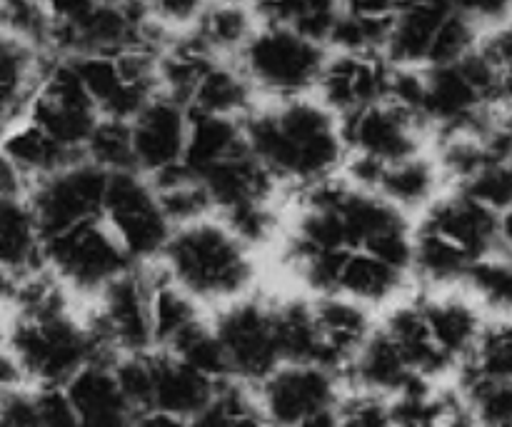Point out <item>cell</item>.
Instances as JSON below:
<instances>
[{
    "label": "cell",
    "instance_id": "obj_14",
    "mask_svg": "<svg viewBox=\"0 0 512 427\" xmlns=\"http://www.w3.org/2000/svg\"><path fill=\"white\" fill-rule=\"evenodd\" d=\"M415 223L448 238L450 243L463 248L473 260L488 258L490 250L500 240L498 210L470 198L460 188L455 193H440L415 218Z\"/></svg>",
    "mask_w": 512,
    "mask_h": 427
},
{
    "label": "cell",
    "instance_id": "obj_10",
    "mask_svg": "<svg viewBox=\"0 0 512 427\" xmlns=\"http://www.w3.org/2000/svg\"><path fill=\"white\" fill-rule=\"evenodd\" d=\"M25 115L35 125H40L50 138L75 153H83L90 133L103 118L70 60L58 58V55H48L45 60L43 78L30 98Z\"/></svg>",
    "mask_w": 512,
    "mask_h": 427
},
{
    "label": "cell",
    "instance_id": "obj_21",
    "mask_svg": "<svg viewBox=\"0 0 512 427\" xmlns=\"http://www.w3.org/2000/svg\"><path fill=\"white\" fill-rule=\"evenodd\" d=\"M453 10L450 0H413L390 15L383 58L390 65L423 68L428 63L435 33Z\"/></svg>",
    "mask_w": 512,
    "mask_h": 427
},
{
    "label": "cell",
    "instance_id": "obj_39",
    "mask_svg": "<svg viewBox=\"0 0 512 427\" xmlns=\"http://www.w3.org/2000/svg\"><path fill=\"white\" fill-rule=\"evenodd\" d=\"M478 48L498 65L500 73H512V25H503V28L485 35V40L478 43Z\"/></svg>",
    "mask_w": 512,
    "mask_h": 427
},
{
    "label": "cell",
    "instance_id": "obj_5",
    "mask_svg": "<svg viewBox=\"0 0 512 427\" xmlns=\"http://www.w3.org/2000/svg\"><path fill=\"white\" fill-rule=\"evenodd\" d=\"M133 265L103 215L43 240V268L50 270L80 305L103 293Z\"/></svg>",
    "mask_w": 512,
    "mask_h": 427
},
{
    "label": "cell",
    "instance_id": "obj_26",
    "mask_svg": "<svg viewBox=\"0 0 512 427\" xmlns=\"http://www.w3.org/2000/svg\"><path fill=\"white\" fill-rule=\"evenodd\" d=\"M258 100V93L235 60H213L195 85L190 110L243 120Z\"/></svg>",
    "mask_w": 512,
    "mask_h": 427
},
{
    "label": "cell",
    "instance_id": "obj_35",
    "mask_svg": "<svg viewBox=\"0 0 512 427\" xmlns=\"http://www.w3.org/2000/svg\"><path fill=\"white\" fill-rule=\"evenodd\" d=\"M470 198L493 210L512 208V163H488L460 185Z\"/></svg>",
    "mask_w": 512,
    "mask_h": 427
},
{
    "label": "cell",
    "instance_id": "obj_12",
    "mask_svg": "<svg viewBox=\"0 0 512 427\" xmlns=\"http://www.w3.org/2000/svg\"><path fill=\"white\" fill-rule=\"evenodd\" d=\"M130 125V145H133L135 170L153 175L170 165L183 163L188 148L190 108L155 93L133 118Z\"/></svg>",
    "mask_w": 512,
    "mask_h": 427
},
{
    "label": "cell",
    "instance_id": "obj_33",
    "mask_svg": "<svg viewBox=\"0 0 512 427\" xmlns=\"http://www.w3.org/2000/svg\"><path fill=\"white\" fill-rule=\"evenodd\" d=\"M478 43H480L478 25H475L473 20L465 18V15L450 10L448 18L443 20V25H440L438 33H435L433 45H430L428 63L425 65L455 63V60L463 58L465 53H470Z\"/></svg>",
    "mask_w": 512,
    "mask_h": 427
},
{
    "label": "cell",
    "instance_id": "obj_11",
    "mask_svg": "<svg viewBox=\"0 0 512 427\" xmlns=\"http://www.w3.org/2000/svg\"><path fill=\"white\" fill-rule=\"evenodd\" d=\"M350 153H363L380 163L410 158L425 150L428 125L393 100H378L340 120Z\"/></svg>",
    "mask_w": 512,
    "mask_h": 427
},
{
    "label": "cell",
    "instance_id": "obj_17",
    "mask_svg": "<svg viewBox=\"0 0 512 427\" xmlns=\"http://www.w3.org/2000/svg\"><path fill=\"white\" fill-rule=\"evenodd\" d=\"M78 425L125 427L133 425V410L125 403L115 380L113 363L90 360L63 385Z\"/></svg>",
    "mask_w": 512,
    "mask_h": 427
},
{
    "label": "cell",
    "instance_id": "obj_9",
    "mask_svg": "<svg viewBox=\"0 0 512 427\" xmlns=\"http://www.w3.org/2000/svg\"><path fill=\"white\" fill-rule=\"evenodd\" d=\"M105 180L108 170L80 155L55 173L30 183L28 203L33 208L40 238L45 240L85 220L100 218Z\"/></svg>",
    "mask_w": 512,
    "mask_h": 427
},
{
    "label": "cell",
    "instance_id": "obj_27",
    "mask_svg": "<svg viewBox=\"0 0 512 427\" xmlns=\"http://www.w3.org/2000/svg\"><path fill=\"white\" fill-rule=\"evenodd\" d=\"M473 263L475 260L463 248L415 223L410 278L425 290H445L465 283V275Z\"/></svg>",
    "mask_w": 512,
    "mask_h": 427
},
{
    "label": "cell",
    "instance_id": "obj_31",
    "mask_svg": "<svg viewBox=\"0 0 512 427\" xmlns=\"http://www.w3.org/2000/svg\"><path fill=\"white\" fill-rule=\"evenodd\" d=\"M390 15H365L345 10L335 20L328 38V50L335 53H360V55H383L385 40H388Z\"/></svg>",
    "mask_w": 512,
    "mask_h": 427
},
{
    "label": "cell",
    "instance_id": "obj_44",
    "mask_svg": "<svg viewBox=\"0 0 512 427\" xmlns=\"http://www.w3.org/2000/svg\"><path fill=\"white\" fill-rule=\"evenodd\" d=\"M0 130H3V128H0Z\"/></svg>",
    "mask_w": 512,
    "mask_h": 427
},
{
    "label": "cell",
    "instance_id": "obj_4",
    "mask_svg": "<svg viewBox=\"0 0 512 427\" xmlns=\"http://www.w3.org/2000/svg\"><path fill=\"white\" fill-rule=\"evenodd\" d=\"M328 45L293 28L258 23L235 63L255 88L258 98H295L315 93L328 60Z\"/></svg>",
    "mask_w": 512,
    "mask_h": 427
},
{
    "label": "cell",
    "instance_id": "obj_28",
    "mask_svg": "<svg viewBox=\"0 0 512 427\" xmlns=\"http://www.w3.org/2000/svg\"><path fill=\"white\" fill-rule=\"evenodd\" d=\"M243 148H248L243 120L190 110L188 148H185L183 158V165L190 173H198L205 165L228 158Z\"/></svg>",
    "mask_w": 512,
    "mask_h": 427
},
{
    "label": "cell",
    "instance_id": "obj_24",
    "mask_svg": "<svg viewBox=\"0 0 512 427\" xmlns=\"http://www.w3.org/2000/svg\"><path fill=\"white\" fill-rule=\"evenodd\" d=\"M0 153L15 165V170L28 180V185L83 155L50 138L28 115L0 130Z\"/></svg>",
    "mask_w": 512,
    "mask_h": 427
},
{
    "label": "cell",
    "instance_id": "obj_32",
    "mask_svg": "<svg viewBox=\"0 0 512 427\" xmlns=\"http://www.w3.org/2000/svg\"><path fill=\"white\" fill-rule=\"evenodd\" d=\"M83 155L103 170H135L133 145H130V125L120 118H100L85 143Z\"/></svg>",
    "mask_w": 512,
    "mask_h": 427
},
{
    "label": "cell",
    "instance_id": "obj_19",
    "mask_svg": "<svg viewBox=\"0 0 512 427\" xmlns=\"http://www.w3.org/2000/svg\"><path fill=\"white\" fill-rule=\"evenodd\" d=\"M410 285L413 278L408 270L395 268L368 250H348L340 265L335 293L380 313L395 300L410 295Z\"/></svg>",
    "mask_w": 512,
    "mask_h": 427
},
{
    "label": "cell",
    "instance_id": "obj_23",
    "mask_svg": "<svg viewBox=\"0 0 512 427\" xmlns=\"http://www.w3.org/2000/svg\"><path fill=\"white\" fill-rule=\"evenodd\" d=\"M443 173H440L435 155L428 150L415 153L410 158L385 163L380 173L375 193L408 213L410 218H418L440 193H443Z\"/></svg>",
    "mask_w": 512,
    "mask_h": 427
},
{
    "label": "cell",
    "instance_id": "obj_43",
    "mask_svg": "<svg viewBox=\"0 0 512 427\" xmlns=\"http://www.w3.org/2000/svg\"><path fill=\"white\" fill-rule=\"evenodd\" d=\"M240 3H255V0H240Z\"/></svg>",
    "mask_w": 512,
    "mask_h": 427
},
{
    "label": "cell",
    "instance_id": "obj_38",
    "mask_svg": "<svg viewBox=\"0 0 512 427\" xmlns=\"http://www.w3.org/2000/svg\"><path fill=\"white\" fill-rule=\"evenodd\" d=\"M455 13L465 15L475 25L503 23L512 10V0H450Z\"/></svg>",
    "mask_w": 512,
    "mask_h": 427
},
{
    "label": "cell",
    "instance_id": "obj_6",
    "mask_svg": "<svg viewBox=\"0 0 512 427\" xmlns=\"http://www.w3.org/2000/svg\"><path fill=\"white\" fill-rule=\"evenodd\" d=\"M343 375L315 363H278L253 385L260 418L270 425H338Z\"/></svg>",
    "mask_w": 512,
    "mask_h": 427
},
{
    "label": "cell",
    "instance_id": "obj_2",
    "mask_svg": "<svg viewBox=\"0 0 512 427\" xmlns=\"http://www.w3.org/2000/svg\"><path fill=\"white\" fill-rule=\"evenodd\" d=\"M158 260L168 278L208 310L258 290V250L218 215L175 225Z\"/></svg>",
    "mask_w": 512,
    "mask_h": 427
},
{
    "label": "cell",
    "instance_id": "obj_1",
    "mask_svg": "<svg viewBox=\"0 0 512 427\" xmlns=\"http://www.w3.org/2000/svg\"><path fill=\"white\" fill-rule=\"evenodd\" d=\"M243 130L250 153L283 188H303L340 173L348 155L343 123L313 93L260 98L243 118Z\"/></svg>",
    "mask_w": 512,
    "mask_h": 427
},
{
    "label": "cell",
    "instance_id": "obj_30",
    "mask_svg": "<svg viewBox=\"0 0 512 427\" xmlns=\"http://www.w3.org/2000/svg\"><path fill=\"white\" fill-rule=\"evenodd\" d=\"M55 18L43 0H0V33L50 55Z\"/></svg>",
    "mask_w": 512,
    "mask_h": 427
},
{
    "label": "cell",
    "instance_id": "obj_13",
    "mask_svg": "<svg viewBox=\"0 0 512 427\" xmlns=\"http://www.w3.org/2000/svg\"><path fill=\"white\" fill-rule=\"evenodd\" d=\"M390 63L383 55L330 50L315 93L340 120L388 98Z\"/></svg>",
    "mask_w": 512,
    "mask_h": 427
},
{
    "label": "cell",
    "instance_id": "obj_41",
    "mask_svg": "<svg viewBox=\"0 0 512 427\" xmlns=\"http://www.w3.org/2000/svg\"><path fill=\"white\" fill-rule=\"evenodd\" d=\"M500 98L508 100V103L512 105V73L503 75V85H500Z\"/></svg>",
    "mask_w": 512,
    "mask_h": 427
},
{
    "label": "cell",
    "instance_id": "obj_40",
    "mask_svg": "<svg viewBox=\"0 0 512 427\" xmlns=\"http://www.w3.org/2000/svg\"><path fill=\"white\" fill-rule=\"evenodd\" d=\"M408 3L413 0H343V8L365 15H393L395 10Z\"/></svg>",
    "mask_w": 512,
    "mask_h": 427
},
{
    "label": "cell",
    "instance_id": "obj_16",
    "mask_svg": "<svg viewBox=\"0 0 512 427\" xmlns=\"http://www.w3.org/2000/svg\"><path fill=\"white\" fill-rule=\"evenodd\" d=\"M315 323L323 343V365L343 375L353 355L375 328L378 313L345 295H310Z\"/></svg>",
    "mask_w": 512,
    "mask_h": 427
},
{
    "label": "cell",
    "instance_id": "obj_37",
    "mask_svg": "<svg viewBox=\"0 0 512 427\" xmlns=\"http://www.w3.org/2000/svg\"><path fill=\"white\" fill-rule=\"evenodd\" d=\"M145 3H148L150 15L163 28H168L170 33H180L195 23L208 0H145Z\"/></svg>",
    "mask_w": 512,
    "mask_h": 427
},
{
    "label": "cell",
    "instance_id": "obj_34",
    "mask_svg": "<svg viewBox=\"0 0 512 427\" xmlns=\"http://www.w3.org/2000/svg\"><path fill=\"white\" fill-rule=\"evenodd\" d=\"M465 283L495 310H512V265L480 258L470 265Z\"/></svg>",
    "mask_w": 512,
    "mask_h": 427
},
{
    "label": "cell",
    "instance_id": "obj_8",
    "mask_svg": "<svg viewBox=\"0 0 512 427\" xmlns=\"http://www.w3.org/2000/svg\"><path fill=\"white\" fill-rule=\"evenodd\" d=\"M103 220L133 263H153L163 255L175 225L160 205L158 190L140 170H113L105 180Z\"/></svg>",
    "mask_w": 512,
    "mask_h": 427
},
{
    "label": "cell",
    "instance_id": "obj_20",
    "mask_svg": "<svg viewBox=\"0 0 512 427\" xmlns=\"http://www.w3.org/2000/svg\"><path fill=\"white\" fill-rule=\"evenodd\" d=\"M415 378H420V375L410 370L405 355L400 353L395 340L380 328L378 320H375V328L370 330L365 343L358 348V353L353 355L348 368L343 370L345 388L370 390V393L385 395V398L408 388Z\"/></svg>",
    "mask_w": 512,
    "mask_h": 427
},
{
    "label": "cell",
    "instance_id": "obj_22",
    "mask_svg": "<svg viewBox=\"0 0 512 427\" xmlns=\"http://www.w3.org/2000/svg\"><path fill=\"white\" fill-rule=\"evenodd\" d=\"M253 3L240 0H208L195 23L185 33L203 53L218 60H235L250 35L258 28Z\"/></svg>",
    "mask_w": 512,
    "mask_h": 427
},
{
    "label": "cell",
    "instance_id": "obj_36",
    "mask_svg": "<svg viewBox=\"0 0 512 427\" xmlns=\"http://www.w3.org/2000/svg\"><path fill=\"white\" fill-rule=\"evenodd\" d=\"M338 425H390L388 398L370 390L345 388L338 400Z\"/></svg>",
    "mask_w": 512,
    "mask_h": 427
},
{
    "label": "cell",
    "instance_id": "obj_29",
    "mask_svg": "<svg viewBox=\"0 0 512 427\" xmlns=\"http://www.w3.org/2000/svg\"><path fill=\"white\" fill-rule=\"evenodd\" d=\"M253 8L260 23L285 25L328 45L330 30L343 13V0H255Z\"/></svg>",
    "mask_w": 512,
    "mask_h": 427
},
{
    "label": "cell",
    "instance_id": "obj_25",
    "mask_svg": "<svg viewBox=\"0 0 512 427\" xmlns=\"http://www.w3.org/2000/svg\"><path fill=\"white\" fill-rule=\"evenodd\" d=\"M0 268L18 275L43 268V238L28 195H0Z\"/></svg>",
    "mask_w": 512,
    "mask_h": 427
},
{
    "label": "cell",
    "instance_id": "obj_42",
    "mask_svg": "<svg viewBox=\"0 0 512 427\" xmlns=\"http://www.w3.org/2000/svg\"><path fill=\"white\" fill-rule=\"evenodd\" d=\"M3 340H5V315L0 313V348H3Z\"/></svg>",
    "mask_w": 512,
    "mask_h": 427
},
{
    "label": "cell",
    "instance_id": "obj_15",
    "mask_svg": "<svg viewBox=\"0 0 512 427\" xmlns=\"http://www.w3.org/2000/svg\"><path fill=\"white\" fill-rule=\"evenodd\" d=\"M218 380L165 350H153V410L178 425H193L213 400Z\"/></svg>",
    "mask_w": 512,
    "mask_h": 427
},
{
    "label": "cell",
    "instance_id": "obj_18",
    "mask_svg": "<svg viewBox=\"0 0 512 427\" xmlns=\"http://www.w3.org/2000/svg\"><path fill=\"white\" fill-rule=\"evenodd\" d=\"M418 305L435 345L455 365L468 360L483 330L478 308L463 295H455L453 288L428 290L420 295Z\"/></svg>",
    "mask_w": 512,
    "mask_h": 427
},
{
    "label": "cell",
    "instance_id": "obj_7",
    "mask_svg": "<svg viewBox=\"0 0 512 427\" xmlns=\"http://www.w3.org/2000/svg\"><path fill=\"white\" fill-rule=\"evenodd\" d=\"M210 325L223 348L228 375L255 385L283 363L275 338L273 295L253 290L250 295L210 310Z\"/></svg>",
    "mask_w": 512,
    "mask_h": 427
},
{
    "label": "cell",
    "instance_id": "obj_3",
    "mask_svg": "<svg viewBox=\"0 0 512 427\" xmlns=\"http://www.w3.org/2000/svg\"><path fill=\"white\" fill-rule=\"evenodd\" d=\"M3 345L30 385H65L95 358L83 315L75 305L8 315Z\"/></svg>",
    "mask_w": 512,
    "mask_h": 427
}]
</instances>
